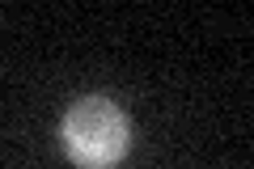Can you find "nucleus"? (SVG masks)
<instances>
[{
  "label": "nucleus",
  "instance_id": "1",
  "mask_svg": "<svg viewBox=\"0 0 254 169\" xmlns=\"http://www.w3.org/2000/svg\"><path fill=\"white\" fill-rule=\"evenodd\" d=\"M60 148L76 169H110L131 148V118L123 114L119 102L89 93L72 102L68 114L60 118Z\"/></svg>",
  "mask_w": 254,
  "mask_h": 169
}]
</instances>
